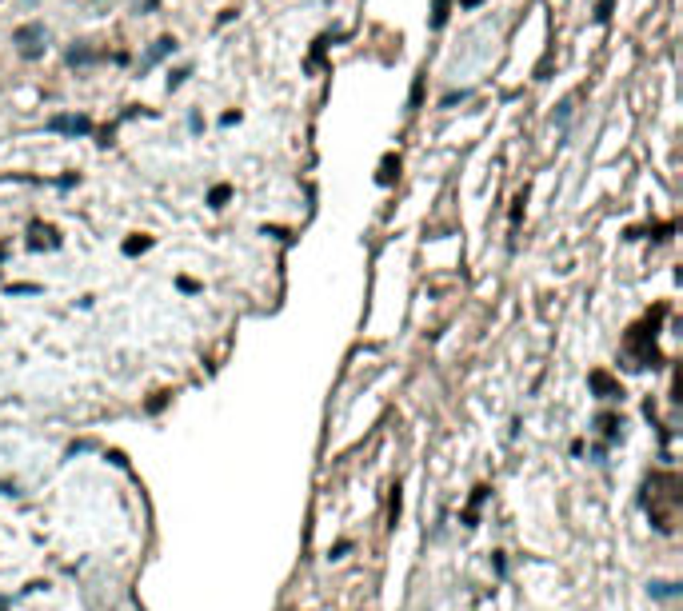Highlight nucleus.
<instances>
[{
  "label": "nucleus",
  "instance_id": "nucleus-11",
  "mask_svg": "<svg viewBox=\"0 0 683 611\" xmlns=\"http://www.w3.org/2000/svg\"><path fill=\"white\" fill-rule=\"evenodd\" d=\"M0 611H8V599H4V595H0Z\"/></svg>",
  "mask_w": 683,
  "mask_h": 611
},
{
  "label": "nucleus",
  "instance_id": "nucleus-5",
  "mask_svg": "<svg viewBox=\"0 0 683 611\" xmlns=\"http://www.w3.org/2000/svg\"><path fill=\"white\" fill-rule=\"evenodd\" d=\"M448 24V0H436V12H432V28H444Z\"/></svg>",
  "mask_w": 683,
  "mask_h": 611
},
{
  "label": "nucleus",
  "instance_id": "nucleus-8",
  "mask_svg": "<svg viewBox=\"0 0 683 611\" xmlns=\"http://www.w3.org/2000/svg\"><path fill=\"white\" fill-rule=\"evenodd\" d=\"M599 427H604V436H619V427H623V423L615 420V416H599Z\"/></svg>",
  "mask_w": 683,
  "mask_h": 611
},
{
  "label": "nucleus",
  "instance_id": "nucleus-9",
  "mask_svg": "<svg viewBox=\"0 0 683 611\" xmlns=\"http://www.w3.org/2000/svg\"><path fill=\"white\" fill-rule=\"evenodd\" d=\"M148 244H152L148 236H140V240H128V244H124V252H128V256H136V252H144Z\"/></svg>",
  "mask_w": 683,
  "mask_h": 611
},
{
  "label": "nucleus",
  "instance_id": "nucleus-7",
  "mask_svg": "<svg viewBox=\"0 0 683 611\" xmlns=\"http://www.w3.org/2000/svg\"><path fill=\"white\" fill-rule=\"evenodd\" d=\"M228 192H232V188H228V184H216V188H212V196H208V204H212V208H224V200H228Z\"/></svg>",
  "mask_w": 683,
  "mask_h": 611
},
{
  "label": "nucleus",
  "instance_id": "nucleus-4",
  "mask_svg": "<svg viewBox=\"0 0 683 611\" xmlns=\"http://www.w3.org/2000/svg\"><path fill=\"white\" fill-rule=\"evenodd\" d=\"M164 52H176V40H172V36H160V40H156V48H152V52H148V60H144V68H152Z\"/></svg>",
  "mask_w": 683,
  "mask_h": 611
},
{
  "label": "nucleus",
  "instance_id": "nucleus-3",
  "mask_svg": "<svg viewBox=\"0 0 683 611\" xmlns=\"http://www.w3.org/2000/svg\"><path fill=\"white\" fill-rule=\"evenodd\" d=\"M591 384H595V388L604 392V400H615V396H623V388H615V384H612L608 376H604V372H591Z\"/></svg>",
  "mask_w": 683,
  "mask_h": 611
},
{
  "label": "nucleus",
  "instance_id": "nucleus-10",
  "mask_svg": "<svg viewBox=\"0 0 683 611\" xmlns=\"http://www.w3.org/2000/svg\"><path fill=\"white\" fill-rule=\"evenodd\" d=\"M608 16H612V0H599V8H595V21L604 24Z\"/></svg>",
  "mask_w": 683,
  "mask_h": 611
},
{
  "label": "nucleus",
  "instance_id": "nucleus-6",
  "mask_svg": "<svg viewBox=\"0 0 683 611\" xmlns=\"http://www.w3.org/2000/svg\"><path fill=\"white\" fill-rule=\"evenodd\" d=\"M100 52H88V48H72L69 52V64H88V60H96Z\"/></svg>",
  "mask_w": 683,
  "mask_h": 611
},
{
  "label": "nucleus",
  "instance_id": "nucleus-1",
  "mask_svg": "<svg viewBox=\"0 0 683 611\" xmlns=\"http://www.w3.org/2000/svg\"><path fill=\"white\" fill-rule=\"evenodd\" d=\"M12 40L21 45V56H24V60H36V56L45 52L48 32H45V24H24V28H16V36H12Z\"/></svg>",
  "mask_w": 683,
  "mask_h": 611
},
{
  "label": "nucleus",
  "instance_id": "nucleus-2",
  "mask_svg": "<svg viewBox=\"0 0 683 611\" xmlns=\"http://www.w3.org/2000/svg\"><path fill=\"white\" fill-rule=\"evenodd\" d=\"M48 128H52V132H72V136H84V132H92V120H88V116H52V120H48Z\"/></svg>",
  "mask_w": 683,
  "mask_h": 611
}]
</instances>
